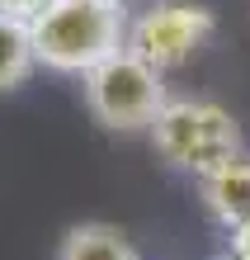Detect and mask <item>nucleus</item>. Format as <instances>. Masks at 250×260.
<instances>
[{
    "label": "nucleus",
    "instance_id": "9d476101",
    "mask_svg": "<svg viewBox=\"0 0 250 260\" xmlns=\"http://www.w3.org/2000/svg\"><path fill=\"white\" fill-rule=\"evenodd\" d=\"M227 260H231V255H227Z\"/></svg>",
    "mask_w": 250,
    "mask_h": 260
},
{
    "label": "nucleus",
    "instance_id": "39448f33",
    "mask_svg": "<svg viewBox=\"0 0 250 260\" xmlns=\"http://www.w3.org/2000/svg\"><path fill=\"white\" fill-rule=\"evenodd\" d=\"M198 199L203 208H208L212 222H222L227 232L231 227L250 222V156H231L227 166H217V171L198 175Z\"/></svg>",
    "mask_w": 250,
    "mask_h": 260
},
{
    "label": "nucleus",
    "instance_id": "6e6552de",
    "mask_svg": "<svg viewBox=\"0 0 250 260\" xmlns=\"http://www.w3.org/2000/svg\"><path fill=\"white\" fill-rule=\"evenodd\" d=\"M52 0H0V14H14V19H38Z\"/></svg>",
    "mask_w": 250,
    "mask_h": 260
},
{
    "label": "nucleus",
    "instance_id": "0eeeda50",
    "mask_svg": "<svg viewBox=\"0 0 250 260\" xmlns=\"http://www.w3.org/2000/svg\"><path fill=\"white\" fill-rule=\"evenodd\" d=\"M33 71H38V48L28 19L0 14V90H19Z\"/></svg>",
    "mask_w": 250,
    "mask_h": 260
},
{
    "label": "nucleus",
    "instance_id": "1a4fd4ad",
    "mask_svg": "<svg viewBox=\"0 0 250 260\" xmlns=\"http://www.w3.org/2000/svg\"><path fill=\"white\" fill-rule=\"evenodd\" d=\"M227 255H231V260H250V222L231 227V237H227Z\"/></svg>",
    "mask_w": 250,
    "mask_h": 260
},
{
    "label": "nucleus",
    "instance_id": "f03ea898",
    "mask_svg": "<svg viewBox=\"0 0 250 260\" xmlns=\"http://www.w3.org/2000/svg\"><path fill=\"white\" fill-rule=\"evenodd\" d=\"M147 137L170 171H184L194 180L245 151V133L236 114L222 109L217 100H194V95H180V100L170 95V104L156 114Z\"/></svg>",
    "mask_w": 250,
    "mask_h": 260
},
{
    "label": "nucleus",
    "instance_id": "20e7f679",
    "mask_svg": "<svg viewBox=\"0 0 250 260\" xmlns=\"http://www.w3.org/2000/svg\"><path fill=\"white\" fill-rule=\"evenodd\" d=\"M217 34V14L198 0H156L128 24V52H137L156 71H175L208 48Z\"/></svg>",
    "mask_w": 250,
    "mask_h": 260
},
{
    "label": "nucleus",
    "instance_id": "423d86ee",
    "mask_svg": "<svg viewBox=\"0 0 250 260\" xmlns=\"http://www.w3.org/2000/svg\"><path fill=\"white\" fill-rule=\"evenodd\" d=\"M57 260H142L128 232L114 222H76L57 246Z\"/></svg>",
    "mask_w": 250,
    "mask_h": 260
},
{
    "label": "nucleus",
    "instance_id": "7ed1b4c3",
    "mask_svg": "<svg viewBox=\"0 0 250 260\" xmlns=\"http://www.w3.org/2000/svg\"><path fill=\"white\" fill-rule=\"evenodd\" d=\"M85 109L95 114V123L109 133H151L156 114L170 104L165 71H156L137 52H114L109 62L81 76Z\"/></svg>",
    "mask_w": 250,
    "mask_h": 260
},
{
    "label": "nucleus",
    "instance_id": "f257e3e1",
    "mask_svg": "<svg viewBox=\"0 0 250 260\" xmlns=\"http://www.w3.org/2000/svg\"><path fill=\"white\" fill-rule=\"evenodd\" d=\"M128 5L123 0H52L33 28L38 67L57 76H85L128 48Z\"/></svg>",
    "mask_w": 250,
    "mask_h": 260
}]
</instances>
